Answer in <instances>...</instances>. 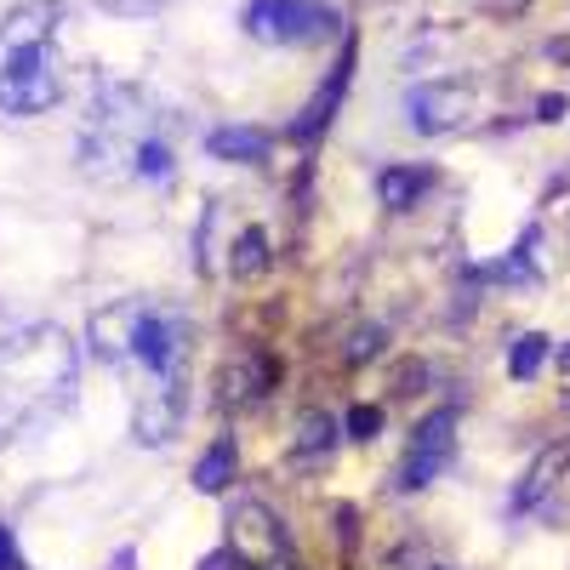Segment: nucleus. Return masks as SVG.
I'll return each mask as SVG.
<instances>
[{"instance_id": "9", "label": "nucleus", "mask_w": 570, "mask_h": 570, "mask_svg": "<svg viewBox=\"0 0 570 570\" xmlns=\"http://www.w3.org/2000/svg\"><path fill=\"white\" fill-rule=\"evenodd\" d=\"M183 394H149V400H137V416H131V434L137 445H166L177 434V422H183Z\"/></svg>"}, {"instance_id": "11", "label": "nucleus", "mask_w": 570, "mask_h": 570, "mask_svg": "<svg viewBox=\"0 0 570 570\" xmlns=\"http://www.w3.org/2000/svg\"><path fill=\"white\" fill-rule=\"evenodd\" d=\"M234 553H246V548H263V553H279L285 548V537L274 531V513L263 508V502H240L234 508Z\"/></svg>"}, {"instance_id": "20", "label": "nucleus", "mask_w": 570, "mask_h": 570, "mask_svg": "<svg viewBox=\"0 0 570 570\" xmlns=\"http://www.w3.org/2000/svg\"><path fill=\"white\" fill-rule=\"evenodd\" d=\"M200 570H252V559H240L234 548H217V553L200 559Z\"/></svg>"}, {"instance_id": "10", "label": "nucleus", "mask_w": 570, "mask_h": 570, "mask_svg": "<svg viewBox=\"0 0 570 570\" xmlns=\"http://www.w3.org/2000/svg\"><path fill=\"white\" fill-rule=\"evenodd\" d=\"M268 131L263 126H217L212 137H206V149L217 155V160H240V166H257V160H268Z\"/></svg>"}, {"instance_id": "14", "label": "nucleus", "mask_w": 570, "mask_h": 570, "mask_svg": "<svg viewBox=\"0 0 570 570\" xmlns=\"http://www.w3.org/2000/svg\"><path fill=\"white\" fill-rule=\"evenodd\" d=\"M331 445H337V416L303 411V422H297V456L314 462V456H331Z\"/></svg>"}, {"instance_id": "18", "label": "nucleus", "mask_w": 570, "mask_h": 570, "mask_svg": "<svg viewBox=\"0 0 570 570\" xmlns=\"http://www.w3.org/2000/svg\"><path fill=\"white\" fill-rule=\"evenodd\" d=\"M104 12H115V18H155V12H166L171 0H98Z\"/></svg>"}, {"instance_id": "16", "label": "nucleus", "mask_w": 570, "mask_h": 570, "mask_svg": "<svg viewBox=\"0 0 570 570\" xmlns=\"http://www.w3.org/2000/svg\"><path fill=\"white\" fill-rule=\"evenodd\" d=\"M542 360H548V337H542V331H525V337L513 343V354H508V376L531 383V376L542 371Z\"/></svg>"}, {"instance_id": "15", "label": "nucleus", "mask_w": 570, "mask_h": 570, "mask_svg": "<svg viewBox=\"0 0 570 570\" xmlns=\"http://www.w3.org/2000/svg\"><path fill=\"white\" fill-rule=\"evenodd\" d=\"M234 480V440H217L206 456H200V468H195V485L200 491H223Z\"/></svg>"}, {"instance_id": "12", "label": "nucleus", "mask_w": 570, "mask_h": 570, "mask_svg": "<svg viewBox=\"0 0 570 570\" xmlns=\"http://www.w3.org/2000/svg\"><path fill=\"white\" fill-rule=\"evenodd\" d=\"M268 383H274V365H268L263 354H240V360L223 371V394H228V400H240V405L257 400Z\"/></svg>"}, {"instance_id": "21", "label": "nucleus", "mask_w": 570, "mask_h": 570, "mask_svg": "<svg viewBox=\"0 0 570 570\" xmlns=\"http://www.w3.org/2000/svg\"><path fill=\"white\" fill-rule=\"evenodd\" d=\"M0 570H23V553H18V542H12L7 525H0Z\"/></svg>"}, {"instance_id": "6", "label": "nucleus", "mask_w": 570, "mask_h": 570, "mask_svg": "<svg viewBox=\"0 0 570 570\" xmlns=\"http://www.w3.org/2000/svg\"><path fill=\"white\" fill-rule=\"evenodd\" d=\"M451 451H456V411H434L416 428V440H411V451L400 462V491H422L451 462Z\"/></svg>"}, {"instance_id": "19", "label": "nucleus", "mask_w": 570, "mask_h": 570, "mask_svg": "<svg viewBox=\"0 0 570 570\" xmlns=\"http://www.w3.org/2000/svg\"><path fill=\"white\" fill-rule=\"evenodd\" d=\"M376 428H383V411L376 405H354L348 411V440H376Z\"/></svg>"}, {"instance_id": "22", "label": "nucleus", "mask_w": 570, "mask_h": 570, "mask_svg": "<svg viewBox=\"0 0 570 570\" xmlns=\"http://www.w3.org/2000/svg\"><path fill=\"white\" fill-rule=\"evenodd\" d=\"M376 348H383V331L371 325V331H360V337H354V348H348V354H354V360H365V354H376Z\"/></svg>"}, {"instance_id": "5", "label": "nucleus", "mask_w": 570, "mask_h": 570, "mask_svg": "<svg viewBox=\"0 0 570 570\" xmlns=\"http://www.w3.org/2000/svg\"><path fill=\"white\" fill-rule=\"evenodd\" d=\"M240 23L263 46H314L343 35V12L325 7V0H252Z\"/></svg>"}, {"instance_id": "3", "label": "nucleus", "mask_w": 570, "mask_h": 570, "mask_svg": "<svg viewBox=\"0 0 570 570\" xmlns=\"http://www.w3.org/2000/svg\"><path fill=\"white\" fill-rule=\"evenodd\" d=\"M75 376L80 360L58 325H23L0 337V434H18L40 416L69 411Z\"/></svg>"}, {"instance_id": "7", "label": "nucleus", "mask_w": 570, "mask_h": 570, "mask_svg": "<svg viewBox=\"0 0 570 570\" xmlns=\"http://www.w3.org/2000/svg\"><path fill=\"white\" fill-rule=\"evenodd\" d=\"M468 86H456V80H434V86H416L411 98H405V120H411V131H422V137H434V131H451V126H462L468 120Z\"/></svg>"}, {"instance_id": "23", "label": "nucleus", "mask_w": 570, "mask_h": 570, "mask_svg": "<svg viewBox=\"0 0 570 570\" xmlns=\"http://www.w3.org/2000/svg\"><path fill=\"white\" fill-rule=\"evenodd\" d=\"M564 115V98H542V120H559Z\"/></svg>"}, {"instance_id": "4", "label": "nucleus", "mask_w": 570, "mask_h": 570, "mask_svg": "<svg viewBox=\"0 0 570 570\" xmlns=\"http://www.w3.org/2000/svg\"><path fill=\"white\" fill-rule=\"evenodd\" d=\"M58 29H63L58 0H23L0 18V115L29 120L63 98Z\"/></svg>"}, {"instance_id": "13", "label": "nucleus", "mask_w": 570, "mask_h": 570, "mask_svg": "<svg viewBox=\"0 0 570 570\" xmlns=\"http://www.w3.org/2000/svg\"><path fill=\"white\" fill-rule=\"evenodd\" d=\"M434 183V171L428 166H389L383 177H376V195H383V206H394V212H405V206H416V195Z\"/></svg>"}, {"instance_id": "24", "label": "nucleus", "mask_w": 570, "mask_h": 570, "mask_svg": "<svg viewBox=\"0 0 570 570\" xmlns=\"http://www.w3.org/2000/svg\"><path fill=\"white\" fill-rule=\"evenodd\" d=\"M559 365H564V371H570V343H564V348H559Z\"/></svg>"}, {"instance_id": "8", "label": "nucleus", "mask_w": 570, "mask_h": 570, "mask_svg": "<svg viewBox=\"0 0 570 570\" xmlns=\"http://www.w3.org/2000/svg\"><path fill=\"white\" fill-rule=\"evenodd\" d=\"M348 75H354V52L337 58V69H331V80L314 91V104L303 109V120H292V137H297V142H314L331 120H337V104H343V91H348Z\"/></svg>"}, {"instance_id": "1", "label": "nucleus", "mask_w": 570, "mask_h": 570, "mask_svg": "<svg viewBox=\"0 0 570 570\" xmlns=\"http://www.w3.org/2000/svg\"><path fill=\"white\" fill-rule=\"evenodd\" d=\"M80 166L86 177L104 183H166L177 166L171 149V120L160 115V104L131 80H104L86 104V126H80Z\"/></svg>"}, {"instance_id": "2", "label": "nucleus", "mask_w": 570, "mask_h": 570, "mask_svg": "<svg viewBox=\"0 0 570 570\" xmlns=\"http://www.w3.org/2000/svg\"><path fill=\"white\" fill-rule=\"evenodd\" d=\"M91 348L131 376L137 400H149V394H183V348H188L183 308L155 303V297L115 303L104 314H91Z\"/></svg>"}, {"instance_id": "17", "label": "nucleus", "mask_w": 570, "mask_h": 570, "mask_svg": "<svg viewBox=\"0 0 570 570\" xmlns=\"http://www.w3.org/2000/svg\"><path fill=\"white\" fill-rule=\"evenodd\" d=\"M234 274H263L268 268V234L263 228H246L240 240H234Z\"/></svg>"}]
</instances>
